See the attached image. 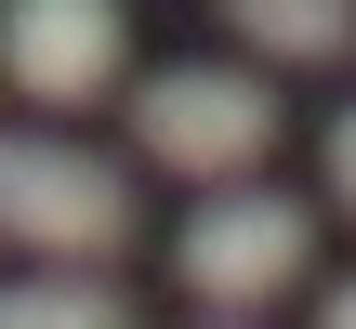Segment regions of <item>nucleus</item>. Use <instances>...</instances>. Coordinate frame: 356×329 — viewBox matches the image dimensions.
I'll return each mask as SVG.
<instances>
[{
	"label": "nucleus",
	"instance_id": "f03ea898",
	"mask_svg": "<svg viewBox=\"0 0 356 329\" xmlns=\"http://www.w3.org/2000/svg\"><path fill=\"white\" fill-rule=\"evenodd\" d=\"M132 145L159 171H185V185H251L277 158V92L251 66H159L132 92Z\"/></svg>",
	"mask_w": 356,
	"mask_h": 329
},
{
	"label": "nucleus",
	"instance_id": "20e7f679",
	"mask_svg": "<svg viewBox=\"0 0 356 329\" xmlns=\"http://www.w3.org/2000/svg\"><path fill=\"white\" fill-rule=\"evenodd\" d=\"M132 53V13L119 0H0V66L26 106H92Z\"/></svg>",
	"mask_w": 356,
	"mask_h": 329
},
{
	"label": "nucleus",
	"instance_id": "0eeeda50",
	"mask_svg": "<svg viewBox=\"0 0 356 329\" xmlns=\"http://www.w3.org/2000/svg\"><path fill=\"white\" fill-rule=\"evenodd\" d=\"M330 198H343V211H356V106H343V119H330Z\"/></svg>",
	"mask_w": 356,
	"mask_h": 329
},
{
	"label": "nucleus",
	"instance_id": "f257e3e1",
	"mask_svg": "<svg viewBox=\"0 0 356 329\" xmlns=\"http://www.w3.org/2000/svg\"><path fill=\"white\" fill-rule=\"evenodd\" d=\"M0 237L92 277L106 251H132V171L66 132H0Z\"/></svg>",
	"mask_w": 356,
	"mask_h": 329
},
{
	"label": "nucleus",
	"instance_id": "423d86ee",
	"mask_svg": "<svg viewBox=\"0 0 356 329\" xmlns=\"http://www.w3.org/2000/svg\"><path fill=\"white\" fill-rule=\"evenodd\" d=\"M0 329H132V303H119L106 277L40 264V277H13V290H0Z\"/></svg>",
	"mask_w": 356,
	"mask_h": 329
},
{
	"label": "nucleus",
	"instance_id": "7ed1b4c3",
	"mask_svg": "<svg viewBox=\"0 0 356 329\" xmlns=\"http://www.w3.org/2000/svg\"><path fill=\"white\" fill-rule=\"evenodd\" d=\"M317 264V211L304 198H264V185H225L211 211H185V237H172V277L198 290V303H277L291 277Z\"/></svg>",
	"mask_w": 356,
	"mask_h": 329
},
{
	"label": "nucleus",
	"instance_id": "39448f33",
	"mask_svg": "<svg viewBox=\"0 0 356 329\" xmlns=\"http://www.w3.org/2000/svg\"><path fill=\"white\" fill-rule=\"evenodd\" d=\"M211 13L277 66H343L356 53V0H211Z\"/></svg>",
	"mask_w": 356,
	"mask_h": 329
},
{
	"label": "nucleus",
	"instance_id": "6e6552de",
	"mask_svg": "<svg viewBox=\"0 0 356 329\" xmlns=\"http://www.w3.org/2000/svg\"><path fill=\"white\" fill-rule=\"evenodd\" d=\"M317 329H356V277H330V290H317Z\"/></svg>",
	"mask_w": 356,
	"mask_h": 329
}]
</instances>
